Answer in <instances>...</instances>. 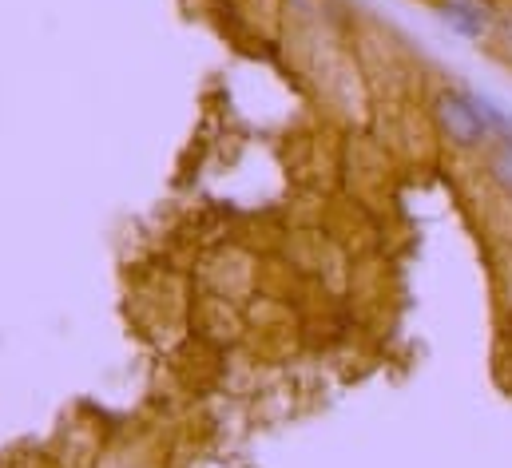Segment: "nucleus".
Wrapping results in <instances>:
<instances>
[{
  "mask_svg": "<svg viewBox=\"0 0 512 468\" xmlns=\"http://www.w3.org/2000/svg\"><path fill=\"white\" fill-rule=\"evenodd\" d=\"M433 116H437L441 135H445L457 151H481V147H489V139H493L489 123L481 119V112H477V104H473L469 92H457V88L441 92V96L433 100Z\"/></svg>",
  "mask_w": 512,
  "mask_h": 468,
  "instance_id": "nucleus-1",
  "label": "nucleus"
},
{
  "mask_svg": "<svg viewBox=\"0 0 512 468\" xmlns=\"http://www.w3.org/2000/svg\"><path fill=\"white\" fill-rule=\"evenodd\" d=\"M441 20L453 32L481 40L497 28V8H493V0H441Z\"/></svg>",
  "mask_w": 512,
  "mask_h": 468,
  "instance_id": "nucleus-2",
  "label": "nucleus"
},
{
  "mask_svg": "<svg viewBox=\"0 0 512 468\" xmlns=\"http://www.w3.org/2000/svg\"><path fill=\"white\" fill-rule=\"evenodd\" d=\"M489 179L512 199V143H501V147L489 155Z\"/></svg>",
  "mask_w": 512,
  "mask_h": 468,
  "instance_id": "nucleus-3",
  "label": "nucleus"
}]
</instances>
